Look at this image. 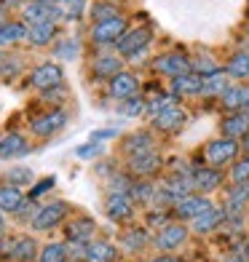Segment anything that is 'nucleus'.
I'll use <instances>...</instances> for the list:
<instances>
[{
  "label": "nucleus",
  "instance_id": "obj_9",
  "mask_svg": "<svg viewBox=\"0 0 249 262\" xmlns=\"http://www.w3.org/2000/svg\"><path fill=\"white\" fill-rule=\"evenodd\" d=\"M137 91H139V80L132 73H126V70H121V73L110 80V97L115 102H121V104L129 102V99H134Z\"/></svg>",
  "mask_w": 249,
  "mask_h": 262
},
{
  "label": "nucleus",
  "instance_id": "obj_7",
  "mask_svg": "<svg viewBox=\"0 0 249 262\" xmlns=\"http://www.w3.org/2000/svg\"><path fill=\"white\" fill-rule=\"evenodd\" d=\"M105 214L113 222H129L134 217V201L129 193H110L108 204H105Z\"/></svg>",
  "mask_w": 249,
  "mask_h": 262
},
{
  "label": "nucleus",
  "instance_id": "obj_23",
  "mask_svg": "<svg viewBox=\"0 0 249 262\" xmlns=\"http://www.w3.org/2000/svg\"><path fill=\"white\" fill-rule=\"evenodd\" d=\"M222 217H225V211H217V209H209V211H204V214H198L196 220H191L193 225V233H198V235H206V233H212V230H217V225L222 222Z\"/></svg>",
  "mask_w": 249,
  "mask_h": 262
},
{
  "label": "nucleus",
  "instance_id": "obj_8",
  "mask_svg": "<svg viewBox=\"0 0 249 262\" xmlns=\"http://www.w3.org/2000/svg\"><path fill=\"white\" fill-rule=\"evenodd\" d=\"M65 126H67V113L65 110H51V113L35 118V121L30 123L35 137H51V134H56V131H62Z\"/></svg>",
  "mask_w": 249,
  "mask_h": 262
},
{
  "label": "nucleus",
  "instance_id": "obj_26",
  "mask_svg": "<svg viewBox=\"0 0 249 262\" xmlns=\"http://www.w3.org/2000/svg\"><path fill=\"white\" fill-rule=\"evenodd\" d=\"M19 40H27V25L25 21H3V25H0V46H14Z\"/></svg>",
  "mask_w": 249,
  "mask_h": 262
},
{
  "label": "nucleus",
  "instance_id": "obj_3",
  "mask_svg": "<svg viewBox=\"0 0 249 262\" xmlns=\"http://www.w3.org/2000/svg\"><path fill=\"white\" fill-rule=\"evenodd\" d=\"M62 80H65V73L56 62H43L30 73V86L38 91H54L62 86Z\"/></svg>",
  "mask_w": 249,
  "mask_h": 262
},
{
  "label": "nucleus",
  "instance_id": "obj_25",
  "mask_svg": "<svg viewBox=\"0 0 249 262\" xmlns=\"http://www.w3.org/2000/svg\"><path fill=\"white\" fill-rule=\"evenodd\" d=\"M118 257V249L108 241H94L86 246V262H113Z\"/></svg>",
  "mask_w": 249,
  "mask_h": 262
},
{
  "label": "nucleus",
  "instance_id": "obj_27",
  "mask_svg": "<svg viewBox=\"0 0 249 262\" xmlns=\"http://www.w3.org/2000/svg\"><path fill=\"white\" fill-rule=\"evenodd\" d=\"M225 73H228V78H236V80L249 78V51L233 54L228 59V64H225Z\"/></svg>",
  "mask_w": 249,
  "mask_h": 262
},
{
  "label": "nucleus",
  "instance_id": "obj_50",
  "mask_svg": "<svg viewBox=\"0 0 249 262\" xmlns=\"http://www.w3.org/2000/svg\"><path fill=\"white\" fill-rule=\"evenodd\" d=\"M59 3H70V6H73V3H78V0H59Z\"/></svg>",
  "mask_w": 249,
  "mask_h": 262
},
{
  "label": "nucleus",
  "instance_id": "obj_37",
  "mask_svg": "<svg viewBox=\"0 0 249 262\" xmlns=\"http://www.w3.org/2000/svg\"><path fill=\"white\" fill-rule=\"evenodd\" d=\"M6 180H8L11 185L22 187V185H30V182H32V171L27 169V166H14V169H8Z\"/></svg>",
  "mask_w": 249,
  "mask_h": 262
},
{
  "label": "nucleus",
  "instance_id": "obj_45",
  "mask_svg": "<svg viewBox=\"0 0 249 262\" xmlns=\"http://www.w3.org/2000/svg\"><path fill=\"white\" fill-rule=\"evenodd\" d=\"M6 6H22V3H32V0H3Z\"/></svg>",
  "mask_w": 249,
  "mask_h": 262
},
{
  "label": "nucleus",
  "instance_id": "obj_39",
  "mask_svg": "<svg viewBox=\"0 0 249 262\" xmlns=\"http://www.w3.org/2000/svg\"><path fill=\"white\" fill-rule=\"evenodd\" d=\"M174 99H177V97H163V94H161V97H156V99H150V104H148V113H150L153 118H156L158 113H163V110H166V107H172V104H177Z\"/></svg>",
  "mask_w": 249,
  "mask_h": 262
},
{
  "label": "nucleus",
  "instance_id": "obj_42",
  "mask_svg": "<svg viewBox=\"0 0 249 262\" xmlns=\"http://www.w3.org/2000/svg\"><path fill=\"white\" fill-rule=\"evenodd\" d=\"M54 177H46V180H40V185L38 187H32V193H30V198H38L40 193H46V190H49V187H54Z\"/></svg>",
  "mask_w": 249,
  "mask_h": 262
},
{
  "label": "nucleus",
  "instance_id": "obj_19",
  "mask_svg": "<svg viewBox=\"0 0 249 262\" xmlns=\"http://www.w3.org/2000/svg\"><path fill=\"white\" fill-rule=\"evenodd\" d=\"M201 86H204V78L196 75V73H185V75H180V78L172 80L174 97H198Z\"/></svg>",
  "mask_w": 249,
  "mask_h": 262
},
{
  "label": "nucleus",
  "instance_id": "obj_24",
  "mask_svg": "<svg viewBox=\"0 0 249 262\" xmlns=\"http://www.w3.org/2000/svg\"><path fill=\"white\" fill-rule=\"evenodd\" d=\"M246 204H249V185H233L228 193V201H225V217L239 214Z\"/></svg>",
  "mask_w": 249,
  "mask_h": 262
},
{
  "label": "nucleus",
  "instance_id": "obj_40",
  "mask_svg": "<svg viewBox=\"0 0 249 262\" xmlns=\"http://www.w3.org/2000/svg\"><path fill=\"white\" fill-rule=\"evenodd\" d=\"M148 110V102L142 99V97H134V99H129V102H123V113L129 115V118H134V115H139V113H145Z\"/></svg>",
  "mask_w": 249,
  "mask_h": 262
},
{
  "label": "nucleus",
  "instance_id": "obj_33",
  "mask_svg": "<svg viewBox=\"0 0 249 262\" xmlns=\"http://www.w3.org/2000/svg\"><path fill=\"white\" fill-rule=\"evenodd\" d=\"M67 246L65 244H49L43 246V252L38 257V262H67Z\"/></svg>",
  "mask_w": 249,
  "mask_h": 262
},
{
  "label": "nucleus",
  "instance_id": "obj_17",
  "mask_svg": "<svg viewBox=\"0 0 249 262\" xmlns=\"http://www.w3.org/2000/svg\"><path fill=\"white\" fill-rule=\"evenodd\" d=\"M222 185V171L220 169H212V166H201V169L193 171V187L198 190L201 195L212 193Z\"/></svg>",
  "mask_w": 249,
  "mask_h": 262
},
{
  "label": "nucleus",
  "instance_id": "obj_18",
  "mask_svg": "<svg viewBox=\"0 0 249 262\" xmlns=\"http://www.w3.org/2000/svg\"><path fill=\"white\" fill-rule=\"evenodd\" d=\"M118 73H121V56L118 54H99L91 64V75L99 80H105V78L113 80Z\"/></svg>",
  "mask_w": 249,
  "mask_h": 262
},
{
  "label": "nucleus",
  "instance_id": "obj_4",
  "mask_svg": "<svg viewBox=\"0 0 249 262\" xmlns=\"http://www.w3.org/2000/svg\"><path fill=\"white\" fill-rule=\"evenodd\" d=\"M67 204H65V201H51V204H46V206H40L38 211H35L32 214V228L35 230H51V228H56V225L59 222H62L65 217H67Z\"/></svg>",
  "mask_w": 249,
  "mask_h": 262
},
{
  "label": "nucleus",
  "instance_id": "obj_43",
  "mask_svg": "<svg viewBox=\"0 0 249 262\" xmlns=\"http://www.w3.org/2000/svg\"><path fill=\"white\" fill-rule=\"evenodd\" d=\"M108 137H115V128H102V131H94L91 134V142H102Z\"/></svg>",
  "mask_w": 249,
  "mask_h": 262
},
{
  "label": "nucleus",
  "instance_id": "obj_48",
  "mask_svg": "<svg viewBox=\"0 0 249 262\" xmlns=\"http://www.w3.org/2000/svg\"><path fill=\"white\" fill-rule=\"evenodd\" d=\"M244 257H246V259H249V241H246V244H244Z\"/></svg>",
  "mask_w": 249,
  "mask_h": 262
},
{
  "label": "nucleus",
  "instance_id": "obj_38",
  "mask_svg": "<svg viewBox=\"0 0 249 262\" xmlns=\"http://www.w3.org/2000/svg\"><path fill=\"white\" fill-rule=\"evenodd\" d=\"M91 16H94V25H97V21H108V19L121 16V14H118V8L113 3H97L91 11Z\"/></svg>",
  "mask_w": 249,
  "mask_h": 262
},
{
  "label": "nucleus",
  "instance_id": "obj_6",
  "mask_svg": "<svg viewBox=\"0 0 249 262\" xmlns=\"http://www.w3.org/2000/svg\"><path fill=\"white\" fill-rule=\"evenodd\" d=\"M153 70L158 75H166V78H180L185 73H191V59L185 54H161L156 62H153Z\"/></svg>",
  "mask_w": 249,
  "mask_h": 262
},
{
  "label": "nucleus",
  "instance_id": "obj_49",
  "mask_svg": "<svg viewBox=\"0 0 249 262\" xmlns=\"http://www.w3.org/2000/svg\"><path fill=\"white\" fill-rule=\"evenodd\" d=\"M244 147H246V152H249V134L244 137Z\"/></svg>",
  "mask_w": 249,
  "mask_h": 262
},
{
  "label": "nucleus",
  "instance_id": "obj_30",
  "mask_svg": "<svg viewBox=\"0 0 249 262\" xmlns=\"http://www.w3.org/2000/svg\"><path fill=\"white\" fill-rule=\"evenodd\" d=\"M123 150L129 152V156H137V152H148L153 150V139L148 131H137V134H132L126 142H123Z\"/></svg>",
  "mask_w": 249,
  "mask_h": 262
},
{
  "label": "nucleus",
  "instance_id": "obj_28",
  "mask_svg": "<svg viewBox=\"0 0 249 262\" xmlns=\"http://www.w3.org/2000/svg\"><path fill=\"white\" fill-rule=\"evenodd\" d=\"M54 38H56V25H54V21H49V25L27 27V40L32 46H49Z\"/></svg>",
  "mask_w": 249,
  "mask_h": 262
},
{
  "label": "nucleus",
  "instance_id": "obj_14",
  "mask_svg": "<svg viewBox=\"0 0 249 262\" xmlns=\"http://www.w3.org/2000/svg\"><path fill=\"white\" fill-rule=\"evenodd\" d=\"M185 121H188V113L182 110V107L172 104V107H166L163 113H158L156 118H153V128L163 131V134H172V131H177Z\"/></svg>",
  "mask_w": 249,
  "mask_h": 262
},
{
  "label": "nucleus",
  "instance_id": "obj_34",
  "mask_svg": "<svg viewBox=\"0 0 249 262\" xmlns=\"http://www.w3.org/2000/svg\"><path fill=\"white\" fill-rule=\"evenodd\" d=\"M145 244H148V235L142 230H129L121 235V246L126 252H139V249H145Z\"/></svg>",
  "mask_w": 249,
  "mask_h": 262
},
{
  "label": "nucleus",
  "instance_id": "obj_41",
  "mask_svg": "<svg viewBox=\"0 0 249 262\" xmlns=\"http://www.w3.org/2000/svg\"><path fill=\"white\" fill-rule=\"evenodd\" d=\"M97 152H99V142H89V145H80L75 150V156L78 158H94Z\"/></svg>",
  "mask_w": 249,
  "mask_h": 262
},
{
  "label": "nucleus",
  "instance_id": "obj_36",
  "mask_svg": "<svg viewBox=\"0 0 249 262\" xmlns=\"http://www.w3.org/2000/svg\"><path fill=\"white\" fill-rule=\"evenodd\" d=\"M231 180H233V185H249V156L241 161H233Z\"/></svg>",
  "mask_w": 249,
  "mask_h": 262
},
{
  "label": "nucleus",
  "instance_id": "obj_12",
  "mask_svg": "<svg viewBox=\"0 0 249 262\" xmlns=\"http://www.w3.org/2000/svg\"><path fill=\"white\" fill-rule=\"evenodd\" d=\"M59 16V11L54 3H46V0H32V3L25 6V21L30 27L35 25H49V21H54Z\"/></svg>",
  "mask_w": 249,
  "mask_h": 262
},
{
  "label": "nucleus",
  "instance_id": "obj_47",
  "mask_svg": "<svg viewBox=\"0 0 249 262\" xmlns=\"http://www.w3.org/2000/svg\"><path fill=\"white\" fill-rule=\"evenodd\" d=\"M6 233V217H3V211H0V235Z\"/></svg>",
  "mask_w": 249,
  "mask_h": 262
},
{
  "label": "nucleus",
  "instance_id": "obj_10",
  "mask_svg": "<svg viewBox=\"0 0 249 262\" xmlns=\"http://www.w3.org/2000/svg\"><path fill=\"white\" fill-rule=\"evenodd\" d=\"M188 230L182 222H169V225H163V230L158 233L156 238V246L161 249V252H172V249H180L185 241H188Z\"/></svg>",
  "mask_w": 249,
  "mask_h": 262
},
{
  "label": "nucleus",
  "instance_id": "obj_15",
  "mask_svg": "<svg viewBox=\"0 0 249 262\" xmlns=\"http://www.w3.org/2000/svg\"><path fill=\"white\" fill-rule=\"evenodd\" d=\"M222 107L225 110H233V113H244L249 107V86H244V83H231L228 91L220 97Z\"/></svg>",
  "mask_w": 249,
  "mask_h": 262
},
{
  "label": "nucleus",
  "instance_id": "obj_44",
  "mask_svg": "<svg viewBox=\"0 0 249 262\" xmlns=\"http://www.w3.org/2000/svg\"><path fill=\"white\" fill-rule=\"evenodd\" d=\"M150 262H182V259H180V257H172V254H161V257L150 259Z\"/></svg>",
  "mask_w": 249,
  "mask_h": 262
},
{
  "label": "nucleus",
  "instance_id": "obj_16",
  "mask_svg": "<svg viewBox=\"0 0 249 262\" xmlns=\"http://www.w3.org/2000/svg\"><path fill=\"white\" fill-rule=\"evenodd\" d=\"M27 206V195L22 193V187L16 185H0V211L19 214Z\"/></svg>",
  "mask_w": 249,
  "mask_h": 262
},
{
  "label": "nucleus",
  "instance_id": "obj_2",
  "mask_svg": "<svg viewBox=\"0 0 249 262\" xmlns=\"http://www.w3.org/2000/svg\"><path fill=\"white\" fill-rule=\"evenodd\" d=\"M153 40V32L148 27H134V30H126L123 38L115 43L121 59H139V54L148 51V46Z\"/></svg>",
  "mask_w": 249,
  "mask_h": 262
},
{
  "label": "nucleus",
  "instance_id": "obj_21",
  "mask_svg": "<svg viewBox=\"0 0 249 262\" xmlns=\"http://www.w3.org/2000/svg\"><path fill=\"white\" fill-rule=\"evenodd\" d=\"M222 131L228 139H244L249 134V115L246 113H233L222 121Z\"/></svg>",
  "mask_w": 249,
  "mask_h": 262
},
{
  "label": "nucleus",
  "instance_id": "obj_11",
  "mask_svg": "<svg viewBox=\"0 0 249 262\" xmlns=\"http://www.w3.org/2000/svg\"><path fill=\"white\" fill-rule=\"evenodd\" d=\"M209 209H215V206H212V201H209L206 195L191 193V195H185L180 204L174 206V214H177L180 220H196L198 214H204V211H209Z\"/></svg>",
  "mask_w": 249,
  "mask_h": 262
},
{
  "label": "nucleus",
  "instance_id": "obj_13",
  "mask_svg": "<svg viewBox=\"0 0 249 262\" xmlns=\"http://www.w3.org/2000/svg\"><path fill=\"white\" fill-rule=\"evenodd\" d=\"M129 169L137 177H153L161 169V156L156 150H148V152H137V156H129Z\"/></svg>",
  "mask_w": 249,
  "mask_h": 262
},
{
  "label": "nucleus",
  "instance_id": "obj_22",
  "mask_svg": "<svg viewBox=\"0 0 249 262\" xmlns=\"http://www.w3.org/2000/svg\"><path fill=\"white\" fill-rule=\"evenodd\" d=\"M228 86H231V78H228V73H225V67H222V70H217V73H212V75L204 78L201 94H204V97H222V94L228 91Z\"/></svg>",
  "mask_w": 249,
  "mask_h": 262
},
{
  "label": "nucleus",
  "instance_id": "obj_46",
  "mask_svg": "<svg viewBox=\"0 0 249 262\" xmlns=\"http://www.w3.org/2000/svg\"><path fill=\"white\" fill-rule=\"evenodd\" d=\"M228 262H246V257L244 254H233V257H228Z\"/></svg>",
  "mask_w": 249,
  "mask_h": 262
},
{
  "label": "nucleus",
  "instance_id": "obj_31",
  "mask_svg": "<svg viewBox=\"0 0 249 262\" xmlns=\"http://www.w3.org/2000/svg\"><path fill=\"white\" fill-rule=\"evenodd\" d=\"M78 54H80V43L75 38H62V40H56V46H54V56L65 59V62L75 59Z\"/></svg>",
  "mask_w": 249,
  "mask_h": 262
},
{
  "label": "nucleus",
  "instance_id": "obj_29",
  "mask_svg": "<svg viewBox=\"0 0 249 262\" xmlns=\"http://www.w3.org/2000/svg\"><path fill=\"white\" fill-rule=\"evenodd\" d=\"M67 235H70V241H75V244H86L89 238L94 235V220H89V217L75 220L67 228Z\"/></svg>",
  "mask_w": 249,
  "mask_h": 262
},
{
  "label": "nucleus",
  "instance_id": "obj_35",
  "mask_svg": "<svg viewBox=\"0 0 249 262\" xmlns=\"http://www.w3.org/2000/svg\"><path fill=\"white\" fill-rule=\"evenodd\" d=\"M217 70H222V67H217L215 59H209V56H196V59H191V73H196V75H201V78L217 73Z\"/></svg>",
  "mask_w": 249,
  "mask_h": 262
},
{
  "label": "nucleus",
  "instance_id": "obj_32",
  "mask_svg": "<svg viewBox=\"0 0 249 262\" xmlns=\"http://www.w3.org/2000/svg\"><path fill=\"white\" fill-rule=\"evenodd\" d=\"M35 246L38 244H35L30 235H22V238H16V246H14V254L11 257L19 259V262H30L35 257Z\"/></svg>",
  "mask_w": 249,
  "mask_h": 262
},
{
  "label": "nucleus",
  "instance_id": "obj_5",
  "mask_svg": "<svg viewBox=\"0 0 249 262\" xmlns=\"http://www.w3.org/2000/svg\"><path fill=\"white\" fill-rule=\"evenodd\" d=\"M126 30H129V25H126L123 16H115V19H108V21H97V25L91 27V40L99 43V46H110V43L121 40Z\"/></svg>",
  "mask_w": 249,
  "mask_h": 262
},
{
  "label": "nucleus",
  "instance_id": "obj_20",
  "mask_svg": "<svg viewBox=\"0 0 249 262\" xmlns=\"http://www.w3.org/2000/svg\"><path fill=\"white\" fill-rule=\"evenodd\" d=\"M27 139L22 134H6L0 139V161H11V158H22L27 152Z\"/></svg>",
  "mask_w": 249,
  "mask_h": 262
},
{
  "label": "nucleus",
  "instance_id": "obj_1",
  "mask_svg": "<svg viewBox=\"0 0 249 262\" xmlns=\"http://www.w3.org/2000/svg\"><path fill=\"white\" fill-rule=\"evenodd\" d=\"M204 161H206V166H212V169H222V166L239 161V142L228 139V137L212 139L204 147Z\"/></svg>",
  "mask_w": 249,
  "mask_h": 262
}]
</instances>
